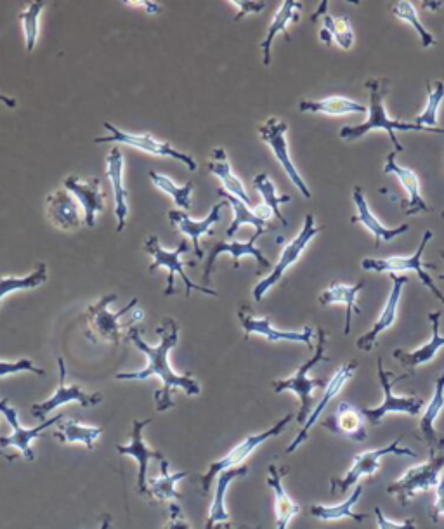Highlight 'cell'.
<instances>
[{"instance_id":"277c9868","label":"cell","mask_w":444,"mask_h":529,"mask_svg":"<svg viewBox=\"0 0 444 529\" xmlns=\"http://www.w3.org/2000/svg\"><path fill=\"white\" fill-rule=\"evenodd\" d=\"M117 299V294L105 295L96 304L87 307V311L80 316V321L85 328V335L92 344L110 342V344L117 346L122 340V330L131 327V323L122 321V318L132 309H136L138 299H132L127 306L122 307L117 313H111L110 304Z\"/></svg>"},{"instance_id":"d6986e66","label":"cell","mask_w":444,"mask_h":529,"mask_svg":"<svg viewBox=\"0 0 444 529\" xmlns=\"http://www.w3.org/2000/svg\"><path fill=\"white\" fill-rule=\"evenodd\" d=\"M356 370H358V363H356V361H349L346 365L340 366L339 370L335 372V375H333L330 382H328L327 387H325L323 398H321L318 405L314 406L313 413L307 418L306 424L302 425V431L297 434V438H295L294 441L290 443V446H288L287 453H294V451L299 450V446H301L302 443H306L307 438H309V431L313 429L314 425L318 424L321 413L327 410V406L332 403L333 398L344 389V386H346L349 380L353 379Z\"/></svg>"},{"instance_id":"94428289","label":"cell","mask_w":444,"mask_h":529,"mask_svg":"<svg viewBox=\"0 0 444 529\" xmlns=\"http://www.w3.org/2000/svg\"><path fill=\"white\" fill-rule=\"evenodd\" d=\"M441 217H443V219H444V212H443V214H441Z\"/></svg>"},{"instance_id":"9f6ffc18","label":"cell","mask_w":444,"mask_h":529,"mask_svg":"<svg viewBox=\"0 0 444 529\" xmlns=\"http://www.w3.org/2000/svg\"><path fill=\"white\" fill-rule=\"evenodd\" d=\"M111 528V516L110 514H105L101 517V524H99V529H110Z\"/></svg>"},{"instance_id":"ee69618b","label":"cell","mask_w":444,"mask_h":529,"mask_svg":"<svg viewBox=\"0 0 444 529\" xmlns=\"http://www.w3.org/2000/svg\"><path fill=\"white\" fill-rule=\"evenodd\" d=\"M391 13L398 18V20L406 21L408 25H412L413 30L418 33L420 37V42H422V47L424 49H429V47L436 46V39L427 28L424 27V23L418 18L417 7L413 6L412 2H396L392 4Z\"/></svg>"},{"instance_id":"816d5d0a","label":"cell","mask_w":444,"mask_h":529,"mask_svg":"<svg viewBox=\"0 0 444 529\" xmlns=\"http://www.w3.org/2000/svg\"><path fill=\"white\" fill-rule=\"evenodd\" d=\"M441 517H444V474L436 488V502L432 503L429 509V519L432 523L438 524Z\"/></svg>"},{"instance_id":"8992f818","label":"cell","mask_w":444,"mask_h":529,"mask_svg":"<svg viewBox=\"0 0 444 529\" xmlns=\"http://www.w3.org/2000/svg\"><path fill=\"white\" fill-rule=\"evenodd\" d=\"M403 438H398L392 441L391 445L384 446V448H375V450L363 451L360 455L354 457L353 467L347 471L346 476L332 477L330 481V488H332L333 495H342L351 490L353 486L358 484L361 477L373 476L375 472L379 471L380 462L389 455H398V457L417 458L415 451L401 446Z\"/></svg>"},{"instance_id":"d590c367","label":"cell","mask_w":444,"mask_h":529,"mask_svg":"<svg viewBox=\"0 0 444 529\" xmlns=\"http://www.w3.org/2000/svg\"><path fill=\"white\" fill-rule=\"evenodd\" d=\"M217 195L222 196L226 202H228L229 207L235 212V217H233V223L229 224V228L226 229V236L228 238H233V236L242 229V226H254L257 233L264 235L269 229H273V226H269V221H264L262 217L255 214V210L250 209V205L242 202L240 198H236L235 195H231L228 191L222 190L219 188L217 190Z\"/></svg>"},{"instance_id":"91938a15","label":"cell","mask_w":444,"mask_h":529,"mask_svg":"<svg viewBox=\"0 0 444 529\" xmlns=\"http://www.w3.org/2000/svg\"><path fill=\"white\" fill-rule=\"evenodd\" d=\"M441 257H443V259H444V252H441ZM438 280H443L444 281V275H439L438 276Z\"/></svg>"},{"instance_id":"9a60e30c","label":"cell","mask_w":444,"mask_h":529,"mask_svg":"<svg viewBox=\"0 0 444 529\" xmlns=\"http://www.w3.org/2000/svg\"><path fill=\"white\" fill-rule=\"evenodd\" d=\"M58 368V389L54 391L53 396L47 399V401H42V403H37V405L32 406L33 417L39 418V420L44 422L49 413L54 412L59 406L68 405V403H77V405L84 406V408L98 406L103 403L105 396L101 392H87L80 386H68L66 384V365L63 358H58Z\"/></svg>"},{"instance_id":"836d02e7","label":"cell","mask_w":444,"mask_h":529,"mask_svg":"<svg viewBox=\"0 0 444 529\" xmlns=\"http://www.w3.org/2000/svg\"><path fill=\"white\" fill-rule=\"evenodd\" d=\"M363 290V281L356 283V285H347V283H332L327 290H323L320 294V306L327 307L333 304H344L346 306V327H344V335L351 334L353 328V314H361V309L356 304V299Z\"/></svg>"},{"instance_id":"7c38bea8","label":"cell","mask_w":444,"mask_h":529,"mask_svg":"<svg viewBox=\"0 0 444 529\" xmlns=\"http://www.w3.org/2000/svg\"><path fill=\"white\" fill-rule=\"evenodd\" d=\"M432 231L427 229L424 236H422V242L418 245L417 252L412 255V257H399V255H394V257H387V259H363L361 261V268L365 271H373V273H403V271H413L417 273L418 278L422 280L425 287L431 290L434 297L438 299L439 302L444 304V294H441V290L436 287V283L432 280V276L427 273L424 269V264H422V255H424L427 245L432 240Z\"/></svg>"},{"instance_id":"11a10c76","label":"cell","mask_w":444,"mask_h":529,"mask_svg":"<svg viewBox=\"0 0 444 529\" xmlns=\"http://www.w3.org/2000/svg\"><path fill=\"white\" fill-rule=\"evenodd\" d=\"M0 105L7 106V108H16V99L11 98V96H6V94H0Z\"/></svg>"},{"instance_id":"44dd1931","label":"cell","mask_w":444,"mask_h":529,"mask_svg":"<svg viewBox=\"0 0 444 529\" xmlns=\"http://www.w3.org/2000/svg\"><path fill=\"white\" fill-rule=\"evenodd\" d=\"M63 186L82 205L85 224L89 228H94L99 212L105 209L106 205V195L99 177H92V179L82 181L79 176H73L72 174V176L66 177L65 181H63Z\"/></svg>"},{"instance_id":"680465c9","label":"cell","mask_w":444,"mask_h":529,"mask_svg":"<svg viewBox=\"0 0 444 529\" xmlns=\"http://www.w3.org/2000/svg\"><path fill=\"white\" fill-rule=\"evenodd\" d=\"M443 6V2H438V4H429V2H425L424 7L425 9H438V7Z\"/></svg>"},{"instance_id":"7a4b0ae2","label":"cell","mask_w":444,"mask_h":529,"mask_svg":"<svg viewBox=\"0 0 444 529\" xmlns=\"http://www.w3.org/2000/svg\"><path fill=\"white\" fill-rule=\"evenodd\" d=\"M366 89L370 92V106H368V120L365 124L360 125H346L340 129V138L353 143L358 139L363 138L366 134L373 131H386L391 138V143L396 151H405V146L399 143L396 131L410 132V131H424L422 127L415 124H406V122H399V120H392L386 112V105H384V98H386L387 91H389V80L386 79H370L366 80Z\"/></svg>"},{"instance_id":"ab89813d","label":"cell","mask_w":444,"mask_h":529,"mask_svg":"<svg viewBox=\"0 0 444 529\" xmlns=\"http://www.w3.org/2000/svg\"><path fill=\"white\" fill-rule=\"evenodd\" d=\"M58 425V431L54 432L56 441L59 443H84L87 450H94L96 441L103 434L101 427L80 424L72 418H63Z\"/></svg>"},{"instance_id":"ac0fdd59","label":"cell","mask_w":444,"mask_h":529,"mask_svg":"<svg viewBox=\"0 0 444 529\" xmlns=\"http://www.w3.org/2000/svg\"><path fill=\"white\" fill-rule=\"evenodd\" d=\"M151 424L150 418L134 420L132 422L131 443L129 445L117 446V451L124 457H131L139 465L138 491L141 495H148V464L153 458L165 460L160 451L151 450L148 443L143 439V431Z\"/></svg>"},{"instance_id":"ffe728a7","label":"cell","mask_w":444,"mask_h":529,"mask_svg":"<svg viewBox=\"0 0 444 529\" xmlns=\"http://www.w3.org/2000/svg\"><path fill=\"white\" fill-rule=\"evenodd\" d=\"M228 205L226 200L217 202L212 209H210L209 216L202 219V221H195L191 219L183 210H169V221L174 228L179 229L186 238H190L195 249V255L198 259H202L203 250L200 247V238L205 235H212L216 224L221 221L222 209Z\"/></svg>"},{"instance_id":"74e56055","label":"cell","mask_w":444,"mask_h":529,"mask_svg":"<svg viewBox=\"0 0 444 529\" xmlns=\"http://www.w3.org/2000/svg\"><path fill=\"white\" fill-rule=\"evenodd\" d=\"M188 477V472H170L169 462L162 460L160 462V476L148 479V495L155 502H174V500H183V495L177 491V483Z\"/></svg>"},{"instance_id":"d4e9b609","label":"cell","mask_w":444,"mask_h":529,"mask_svg":"<svg viewBox=\"0 0 444 529\" xmlns=\"http://www.w3.org/2000/svg\"><path fill=\"white\" fill-rule=\"evenodd\" d=\"M84 209L70 191L58 190L47 196V219L63 231L79 229Z\"/></svg>"},{"instance_id":"484cf974","label":"cell","mask_w":444,"mask_h":529,"mask_svg":"<svg viewBox=\"0 0 444 529\" xmlns=\"http://www.w3.org/2000/svg\"><path fill=\"white\" fill-rule=\"evenodd\" d=\"M106 176L110 179L111 190H113L117 231L122 233L127 226V217H129V203H127L129 191L124 184V153L118 146L111 148L110 155L106 158Z\"/></svg>"},{"instance_id":"f6af8a7d","label":"cell","mask_w":444,"mask_h":529,"mask_svg":"<svg viewBox=\"0 0 444 529\" xmlns=\"http://www.w3.org/2000/svg\"><path fill=\"white\" fill-rule=\"evenodd\" d=\"M151 179V183L157 186L158 190L164 191L167 195L172 196V200L176 202L177 207L183 210L191 209V193H193V183L184 184V186H177L170 177L160 174V172H155L151 170L148 174Z\"/></svg>"},{"instance_id":"cb8c5ba5","label":"cell","mask_w":444,"mask_h":529,"mask_svg":"<svg viewBox=\"0 0 444 529\" xmlns=\"http://www.w3.org/2000/svg\"><path fill=\"white\" fill-rule=\"evenodd\" d=\"M444 410V372L439 375L434 384V394H432L429 405L425 408L424 415L418 422V438L425 441L429 448V457H434L436 451L444 450V438L436 431V420Z\"/></svg>"},{"instance_id":"f1b7e54d","label":"cell","mask_w":444,"mask_h":529,"mask_svg":"<svg viewBox=\"0 0 444 529\" xmlns=\"http://www.w3.org/2000/svg\"><path fill=\"white\" fill-rule=\"evenodd\" d=\"M354 205H356V217H353L351 221L353 223H360L363 228L368 229L375 238V247H380L382 242H392L394 238H398L399 235L406 233L410 226L403 224L398 228H387L384 224L380 223L379 219L375 217L370 205L366 202L365 191L361 186H354L353 190Z\"/></svg>"},{"instance_id":"60d3db41","label":"cell","mask_w":444,"mask_h":529,"mask_svg":"<svg viewBox=\"0 0 444 529\" xmlns=\"http://www.w3.org/2000/svg\"><path fill=\"white\" fill-rule=\"evenodd\" d=\"M444 99V84L441 80L434 82V84H427V103L425 108L420 112L413 124L422 127L425 132H434V134H443L444 129L438 127V112L439 106Z\"/></svg>"},{"instance_id":"f546056e","label":"cell","mask_w":444,"mask_h":529,"mask_svg":"<svg viewBox=\"0 0 444 529\" xmlns=\"http://www.w3.org/2000/svg\"><path fill=\"white\" fill-rule=\"evenodd\" d=\"M366 418L361 413V408L358 406L349 405V403H340L337 412L333 417L327 418L321 427H325L332 434L342 436V438L351 439V441H365L366 429H365Z\"/></svg>"},{"instance_id":"9c48e42d","label":"cell","mask_w":444,"mask_h":529,"mask_svg":"<svg viewBox=\"0 0 444 529\" xmlns=\"http://www.w3.org/2000/svg\"><path fill=\"white\" fill-rule=\"evenodd\" d=\"M444 471V453L429 457L424 464L412 467L399 477L396 483L387 486V493L398 498V502L406 507L422 491H429L438 488L439 476Z\"/></svg>"},{"instance_id":"4316f807","label":"cell","mask_w":444,"mask_h":529,"mask_svg":"<svg viewBox=\"0 0 444 529\" xmlns=\"http://www.w3.org/2000/svg\"><path fill=\"white\" fill-rule=\"evenodd\" d=\"M429 321H431V340L425 342L424 346L418 347L415 351H403V349H396L394 351V358L399 361V365L408 370V375L412 377L413 373L417 372L418 366L427 365L431 363L439 349L444 347V335L439 332V325H441V311H434L429 314Z\"/></svg>"},{"instance_id":"52a82bcc","label":"cell","mask_w":444,"mask_h":529,"mask_svg":"<svg viewBox=\"0 0 444 529\" xmlns=\"http://www.w3.org/2000/svg\"><path fill=\"white\" fill-rule=\"evenodd\" d=\"M377 373H379L380 386H382V391H384V399L375 408H361V413L365 415L368 424L373 425V427L382 424L389 413H406L410 417H417L418 413L424 410V401L417 398V396H401V398H398L392 392L398 382L410 377V375H401V377L391 380L392 373L387 372L386 368H384V360L382 358L377 360Z\"/></svg>"},{"instance_id":"ba28073f","label":"cell","mask_w":444,"mask_h":529,"mask_svg":"<svg viewBox=\"0 0 444 529\" xmlns=\"http://www.w3.org/2000/svg\"><path fill=\"white\" fill-rule=\"evenodd\" d=\"M321 226L316 224L313 214H307L302 224V229L299 231V235L295 236L292 242L285 245V249L281 250L280 259L276 262L275 268L269 273L264 280L259 281L254 287V299L257 302H261L264 299V295L268 294L271 288L275 287L276 283L285 276L288 269L294 266L295 262L301 259L302 254L306 252L307 245L313 242V238L316 235H320Z\"/></svg>"},{"instance_id":"f5cc1de1","label":"cell","mask_w":444,"mask_h":529,"mask_svg":"<svg viewBox=\"0 0 444 529\" xmlns=\"http://www.w3.org/2000/svg\"><path fill=\"white\" fill-rule=\"evenodd\" d=\"M125 4L132 7H141L148 14L162 13V6L158 2H151V0H146V2L144 0H125Z\"/></svg>"},{"instance_id":"db71d44e","label":"cell","mask_w":444,"mask_h":529,"mask_svg":"<svg viewBox=\"0 0 444 529\" xmlns=\"http://www.w3.org/2000/svg\"><path fill=\"white\" fill-rule=\"evenodd\" d=\"M214 529H255L250 526H242V524L235 523H219L214 526Z\"/></svg>"},{"instance_id":"4fadbf2b","label":"cell","mask_w":444,"mask_h":529,"mask_svg":"<svg viewBox=\"0 0 444 529\" xmlns=\"http://www.w3.org/2000/svg\"><path fill=\"white\" fill-rule=\"evenodd\" d=\"M288 125L280 120V118L271 117L259 127V134H261L262 141L268 144L271 151L275 153L278 164L281 169L287 172L288 179L294 183L295 188L299 190L304 198H311V190L307 188L306 181L302 179L299 170L295 167L290 157V150H288L287 141Z\"/></svg>"},{"instance_id":"4dcf8cb0","label":"cell","mask_w":444,"mask_h":529,"mask_svg":"<svg viewBox=\"0 0 444 529\" xmlns=\"http://www.w3.org/2000/svg\"><path fill=\"white\" fill-rule=\"evenodd\" d=\"M287 472L288 467L269 465L266 483L275 493L276 529H288L290 521L301 512V505L288 495L283 486V479L287 476Z\"/></svg>"},{"instance_id":"5b68a950","label":"cell","mask_w":444,"mask_h":529,"mask_svg":"<svg viewBox=\"0 0 444 529\" xmlns=\"http://www.w3.org/2000/svg\"><path fill=\"white\" fill-rule=\"evenodd\" d=\"M144 250L153 257V262H151L150 273H155L157 269L164 268L167 269V287H165L164 295L165 297H170V295L176 294V276H179L184 283V295L186 299H190L191 290H198L202 294L209 295V297H217L216 290H212L209 287H203V285H198L195 281L191 280L190 276L184 273L183 262H181V257H183L184 252H188V242L179 243V247L176 250H167L162 247L160 243V238L155 235H150L146 240H144Z\"/></svg>"},{"instance_id":"e575fe53","label":"cell","mask_w":444,"mask_h":529,"mask_svg":"<svg viewBox=\"0 0 444 529\" xmlns=\"http://www.w3.org/2000/svg\"><path fill=\"white\" fill-rule=\"evenodd\" d=\"M207 169H209L210 174H214V176L221 179L222 186H224L222 190L235 195L236 198H240L247 205H252V198L245 190V184L242 183V179L233 172V167L229 164L228 153H226L224 148H216V150L212 151Z\"/></svg>"},{"instance_id":"5bb4252c","label":"cell","mask_w":444,"mask_h":529,"mask_svg":"<svg viewBox=\"0 0 444 529\" xmlns=\"http://www.w3.org/2000/svg\"><path fill=\"white\" fill-rule=\"evenodd\" d=\"M0 413L6 417L9 425L13 427V434L7 436V438H0V446L2 448H16L20 451L21 457L32 462L35 460V451L32 450V441L33 439L40 438L42 432L47 431L49 427L59 424L63 420V415H56L54 418H49V420H44L42 424L37 425V427H32V429H27L20 424V415H18V410L14 406L9 405L7 399H0Z\"/></svg>"},{"instance_id":"83f0119b","label":"cell","mask_w":444,"mask_h":529,"mask_svg":"<svg viewBox=\"0 0 444 529\" xmlns=\"http://www.w3.org/2000/svg\"><path fill=\"white\" fill-rule=\"evenodd\" d=\"M328 0H323L318 11L313 14L311 20L316 21L321 16L320 40L325 46H339L344 51H351L354 46V32L351 21L346 16L333 18L327 13Z\"/></svg>"},{"instance_id":"3957f363","label":"cell","mask_w":444,"mask_h":529,"mask_svg":"<svg viewBox=\"0 0 444 529\" xmlns=\"http://www.w3.org/2000/svg\"><path fill=\"white\" fill-rule=\"evenodd\" d=\"M327 334L325 330H318V346L314 349L313 358L307 360L304 365L297 368V372L288 377V379L275 380L271 386L276 394L281 392H294L295 396L301 401L299 406V413H297V422L299 424H306L307 418L313 413L314 410V389H321V387H327V380L323 379H311L309 372L313 370L314 366L321 363V361H330L327 354Z\"/></svg>"},{"instance_id":"f907efd6","label":"cell","mask_w":444,"mask_h":529,"mask_svg":"<svg viewBox=\"0 0 444 529\" xmlns=\"http://www.w3.org/2000/svg\"><path fill=\"white\" fill-rule=\"evenodd\" d=\"M164 529H191V524L184 517L183 509L177 503H170L169 521Z\"/></svg>"},{"instance_id":"8d00e7d4","label":"cell","mask_w":444,"mask_h":529,"mask_svg":"<svg viewBox=\"0 0 444 529\" xmlns=\"http://www.w3.org/2000/svg\"><path fill=\"white\" fill-rule=\"evenodd\" d=\"M361 495H363V486L356 484V488L346 502L339 503V505H313L309 509V514L320 519V521H325V523L340 521V519H351V521L361 523L370 517V514H356L353 510L354 505L360 502Z\"/></svg>"},{"instance_id":"6f0895ef","label":"cell","mask_w":444,"mask_h":529,"mask_svg":"<svg viewBox=\"0 0 444 529\" xmlns=\"http://www.w3.org/2000/svg\"><path fill=\"white\" fill-rule=\"evenodd\" d=\"M0 457L7 458V460H9V462H14V460H16V458H18V455H7L6 451L0 450Z\"/></svg>"},{"instance_id":"f35d334b","label":"cell","mask_w":444,"mask_h":529,"mask_svg":"<svg viewBox=\"0 0 444 529\" xmlns=\"http://www.w3.org/2000/svg\"><path fill=\"white\" fill-rule=\"evenodd\" d=\"M299 110L302 113H323V115H353V113H368V108L361 103H356L353 99L333 96L325 99H302L299 103Z\"/></svg>"},{"instance_id":"8fae6325","label":"cell","mask_w":444,"mask_h":529,"mask_svg":"<svg viewBox=\"0 0 444 529\" xmlns=\"http://www.w3.org/2000/svg\"><path fill=\"white\" fill-rule=\"evenodd\" d=\"M292 418H294V415L288 413V415L281 418L278 424L273 425L271 429L259 432V434H254V436H249V438L242 441L240 445H236L233 450L229 451L228 455H224V457L219 458L214 464L210 465L207 474H203L202 476L203 493H209L210 486H212L214 479H216V476H219L221 472L240 467V464H243V460H247V458H249L259 446L264 445V443L271 438L280 436L281 432L285 431L287 425L292 422Z\"/></svg>"},{"instance_id":"1f68e13d","label":"cell","mask_w":444,"mask_h":529,"mask_svg":"<svg viewBox=\"0 0 444 529\" xmlns=\"http://www.w3.org/2000/svg\"><path fill=\"white\" fill-rule=\"evenodd\" d=\"M302 7L304 6H302L301 2H295V0H285L278 7L275 18H273L271 25H269L268 33H266V37L262 40V65H271V46H273V40L278 37V33H285L288 42L292 40L287 28L290 23H297V21L301 20Z\"/></svg>"},{"instance_id":"bcb514c9","label":"cell","mask_w":444,"mask_h":529,"mask_svg":"<svg viewBox=\"0 0 444 529\" xmlns=\"http://www.w3.org/2000/svg\"><path fill=\"white\" fill-rule=\"evenodd\" d=\"M44 9H46V2L37 0V2H30L23 11H20L21 27H23L28 53H32L39 39L40 14Z\"/></svg>"},{"instance_id":"30bf717a","label":"cell","mask_w":444,"mask_h":529,"mask_svg":"<svg viewBox=\"0 0 444 529\" xmlns=\"http://www.w3.org/2000/svg\"><path fill=\"white\" fill-rule=\"evenodd\" d=\"M103 127L108 131V136L96 138V143L98 144H124V146H131V148H136V150L146 151V153H151V155H157V157L174 158L177 162L186 165L191 172H195V170L198 169V164H196L195 158L191 157V155L176 150L172 144L167 143V141H162V139H157L155 136L148 134V132L132 134V132L120 131L118 127L110 124V122H105Z\"/></svg>"},{"instance_id":"c3c4849f","label":"cell","mask_w":444,"mask_h":529,"mask_svg":"<svg viewBox=\"0 0 444 529\" xmlns=\"http://www.w3.org/2000/svg\"><path fill=\"white\" fill-rule=\"evenodd\" d=\"M233 6L238 7V13H236L235 21H240L249 14L261 13L266 9V2H255V0H231Z\"/></svg>"},{"instance_id":"e0dca14e","label":"cell","mask_w":444,"mask_h":529,"mask_svg":"<svg viewBox=\"0 0 444 529\" xmlns=\"http://www.w3.org/2000/svg\"><path fill=\"white\" fill-rule=\"evenodd\" d=\"M261 233L255 231L254 235L250 236L249 242H226V240H219L214 243L209 250V257H207V264H205V271H203V280L210 281L212 273L216 269V262L222 254H228L233 257V268H240V259L242 257H254L257 264H259V273L264 269L271 268V262L264 257L261 250L255 247L257 238Z\"/></svg>"},{"instance_id":"7402d4cb","label":"cell","mask_w":444,"mask_h":529,"mask_svg":"<svg viewBox=\"0 0 444 529\" xmlns=\"http://www.w3.org/2000/svg\"><path fill=\"white\" fill-rule=\"evenodd\" d=\"M406 283H408V276L396 275V273L392 275V288L391 292H389V297H387L386 306L382 309V313L379 314V318L373 323L372 330L366 332L365 335H361L358 342H356V346L363 353H370L375 344H377L379 335L394 325V321L398 318L399 302H401V297H403V287H405Z\"/></svg>"},{"instance_id":"6da1fadb","label":"cell","mask_w":444,"mask_h":529,"mask_svg":"<svg viewBox=\"0 0 444 529\" xmlns=\"http://www.w3.org/2000/svg\"><path fill=\"white\" fill-rule=\"evenodd\" d=\"M141 332H143L141 328L131 327L127 339L131 340L136 349L146 356L148 366L139 372L117 373L115 379L124 380V382H139V380L157 377L162 380V389L155 392V408L160 413L169 412L176 406V401H174L176 389H181L188 396H200L202 387L191 377V373L179 375L170 368L169 353L177 346V340H179L177 321L174 318H164L160 327L157 328V334L160 335V342L157 346H150L141 337Z\"/></svg>"},{"instance_id":"b9f144b4","label":"cell","mask_w":444,"mask_h":529,"mask_svg":"<svg viewBox=\"0 0 444 529\" xmlns=\"http://www.w3.org/2000/svg\"><path fill=\"white\" fill-rule=\"evenodd\" d=\"M254 190L261 195L262 205L273 214V216L280 221L281 226H287V217L281 214L280 205L281 203H288L292 200V196L278 195L276 193V186L271 177L266 172H261L254 177Z\"/></svg>"},{"instance_id":"7dc6e473","label":"cell","mask_w":444,"mask_h":529,"mask_svg":"<svg viewBox=\"0 0 444 529\" xmlns=\"http://www.w3.org/2000/svg\"><path fill=\"white\" fill-rule=\"evenodd\" d=\"M21 372H32L35 375H39V377L46 375L44 368H39L32 360H27V358L18 361H0V379L11 377V375Z\"/></svg>"},{"instance_id":"7bdbcfd3","label":"cell","mask_w":444,"mask_h":529,"mask_svg":"<svg viewBox=\"0 0 444 529\" xmlns=\"http://www.w3.org/2000/svg\"><path fill=\"white\" fill-rule=\"evenodd\" d=\"M49 280V273H47V266L42 262L37 266V269L28 276H6L0 278V304L6 295L18 292V290H33V288L44 285Z\"/></svg>"},{"instance_id":"d6a6232c","label":"cell","mask_w":444,"mask_h":529,"mask_svg":"<svg viewBox=\"0 0 444 529\" xmlns=\"http://www.w3.org/2000/svg\"><path fill=\"white\" fill-rule=\"evenodd\" d=\"M249 474V467L247 465H240L235 469H229L217 476L216 491H214V498L210 503L209 517H207V524L205 529H214V526L219 523H229L228 509H226V493L229 490V484L242 479Z\"/></svg>"},{"instance_id":"603a6c76","label":"cell","mask_w":444,"mask_h":529,"mask_svg":"<svg viewBox=\"0 0 444 529\" xmlns=\"http://www.w3.org/2000/svg\"><path fill=\"white\" fill-rule=\"evenodd\" d=\"M384 172L398 177L399 183H401V186H403L406 193H408V200L401 203V209H403L406 216H418V214L432 212L431 207L427 205L424 196H422L420 179H418L417 174H415L412 169H408V167H403V165L398 164V160H396V151H391V153L387 155Z\"/></svg>"},{"instance_id":"2e32d148","label":"cell","mask_w":444,"mask_h":529,"mask_svg":"<svg viewBox=\"0 0 444 529\" xmlns=\"http://www.w3.org/2000/svg\"><path fill=\"white\" fill-rule=\"evenodd\" d=\"M238 320L242 323L245 340H249L252 335H261L269 342H301L306 344L309 349H313L314 332L311 327L302 328L301 332H288V330H278L273 327L271 318H257L249 304H240L238 307Z\"/></svg>"},{"instance_id":"681fc988","label":"cell","mask_w":444,"mask_h":529,"mask_svg":"<svg viewBox=\"0 0 444 529\" xmlns=\"http://www.w3.org/2000/svg\"><path fill=\"white\" fill-rule=\"evenodd\" d=\"M375 517H377V524H379V529H417V521L415 519H406V521H403V523H392V521H389L386 516H384V512H382V509L380 507H375Z\"/></svg>"}]
</instances>
